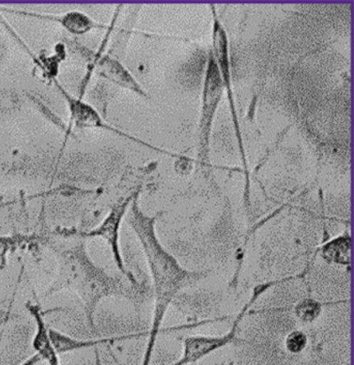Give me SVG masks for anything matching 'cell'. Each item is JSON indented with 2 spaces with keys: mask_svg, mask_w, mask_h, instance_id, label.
I'll use <instances>...</instances> for the list:
<instances>
[{
  "mask_svg": "<svg viewBox=\"0 0 354 365\" xmlns=\"http://www.w3.org/2000/svg\"><path fill=\"white\" fill-rule=\"evenodd\" d=\"M157 215L150 217L142 212L134 200L130 209L129 222L133 228L146 258L153 289V315L148 341L142 356V365H150L162 324L172 301L181 292L195 285L207 277L202 271L189 270L162 245L155 230Z\"/></svg>",
  "mask_w": 354,
  "mask_h": 365,
  "instance_id": "1",
  "label": "cell"
},
{
  "mask_svg": "<svg viewBox=\"0 0 354 365\" xmlns=\"http://www.w3.org/2000/svg\"><path fill=\"white\" fill-rule=\"evenodd\" d=\"M73 292L80 299L87 324L95 329V313L100 303L110 297L125 296L127 286L118 277L98 266L87 252L84 243L57 252V271L46 294Z\"/></svg>",
  "mask_w": 354,
  "mask_h": 365,
  "instance_id": "2",
  "label": "cell"
},
{
  "mask_svg": "<svg viewBox=\"0 0 354 365\" xmlns=\"http://www.w3.org/2000/svg\"><path fill=\"white\" fill-rule=\"evenodd\" d=\"M304 272L300 274L291 275V277H283V279H274V281L264 282V283L258 284L254 286L251 290V297H249L247 302L243 305L238 315L234 318L232 322L231 328L228 332L223 335H191V336L184 337L183 339V351L180 358L175 362L168 365H192L194 363L199 362L206 356H210L213 352L219 351L223 349L229 344L236 341V335L240 330L241 324L245 316L251 311L253 305L264 296L269 290L272 289L275 286L281 285V284L287 283L292 279L303 277Z\"/></svg>",
  "mask_w": 354,
  "mask_h": 365,
  "instance_id": "3",
  "label": "cell"
},
{
  "mask_svg": "<svg viewBox=\"0 0 354 365\" xmlns=\"http://www.w3.org/2000/svg\"><path fill=\"white\" fill-rule=\"evenodd\" d=\"M213 29H212V54L221 76L224 91L227 96L229 103L230 114H231L232 123H234V133H236V144H238L239 153L242 160L243 168L245 175V202H249V170L247 163L246 153H245L244 143H243L241 125L239 123L238 112H236V100H234V89H232L231 78V61H230V46L227 33L223 23L217 16V10L212 6Z\"/></svg>",
  "mask_w": 354,
  "mask_h": 365,
  "instance_id": "4",
  "label": "cell"
},
{
  "mask_svg": "<svg viewBox=\"0 0 354 365\" xmlns=\"http://www.w3.org/2000/svg\"><path fill=\"white\" fill-rule=\"evenodd\" d=\"M223 83L214 58L210 53L204 73L202 87V112L199 120V138H198V161L202 165L210 162V138L217 108L223 98Z\"/></svg>",
  "mask_w": 354,
  "mask_h": 365,
  "instance_id": "5",
  "label": "cell"
},
{
  "mask_svg": "<svg viewBox=\"0 0 354 365\" xmlns=\"http://www.w3.org/2000/svg\"><path fill=\"white\" fill-rule=\"evenodd\" d=\"M130 206V200L116 205L108 213V217L102 221L98 227L89 232H83L78 234L82 238H101L108 243L114 258L115 264L117 269L120 271L121 274L129 281L133 287L138 285L137 279L135 275L125 266L123 259V251L120 247V228L123 217L127 213Z\"/></svg>",
  "mask_w": 354,
  "mask_h": 365,
  "instance_id": "6",
  "label": "cell"
},
{
  "mask_svg": "<svg viewBox=\"0 0 354 365\" xmlns=\"http://www.w3.org/2000/svg\"><path fill=\"white\" fill-rule=\"evenodd\" d=\"M26 309L36 324V332L31 341L35 354L48 365H61L59 354L55 350L51 339L50 328L46 322V312L43 311L41 305L31 301L26 303Z\"/></svg>",
  "mask_w": 354,
  "mask_h": 365,
  "instance_id": "7",
  "label": "cell"
},
{
  "mask_svg": "<svg viewBox=\"0 0 354 365\" xmlns=\"http://www.w3.org/2000/svg\"><path fill=\"white\" fill-rule=\"evenodd\" d=\"M66 97H67L68 104H69L71 121L76 123V127L102 128V129L115 132V133L125 136V138H130V140H135V142L140 143V144L146 145L147 147H150V148L155 149V150L166 153L165 150H162V149L157 148V147L150 146V145L142 142V140H138V138H132V136L127 135V134L123 133V132L119 131V130L106 125L103 119L98 114L97 110L91 108V106H89L88 104L84 103V102L80 101V100H76L74 99V98L69 97L67 93H66Z\"/></svg>",
  "mask_w": 354,
  "mask_h": 365,
  "instance_id": "8",
  "label": "cell"
},
{
  "mask_svg": "<svg viewBox=\"0 0 354 365\" xmlns=\"http://www.w3.org/2000/svg\"><path fill=\"white\" fill-rule=\"evenodd\" d=\"M51 339H52L53 346L57 354H69V352L78 351V350L90 349V348H97L100 345H108L113 344L114 341H121V339H127L129 336L120 337H105V339H80L76 337L70 336L65 334L56 329H50Z\"/></svg>",
  "mask_w": 354,
  "mask_h": 365,
  "instance_id": "9",
  "label": "cell"
},
{
  "mask_svg": "<svg viewBox=\"0 0 354 365\" xmlns=\"http://www.w3.org/2000/svg\"><path fill=\"white\" fill-rule=\"evenodd\" d=\"M352 240L349 232H345L320 247V256L324 262L337 266L349 267L351 264Z\"/></svg>",
  "mask_w": 354,
  "mask_h": 365,
  "instance_id": "10",
  "label": "cell"
},
{
  "mask_svg": "<svg viewBox=\"0 0 354 365\" xmlns=\"http://www.w3.org/2000/svg\"><path fill=\"white\" fill-rule=\"evenodd\" d=\"M102 68H103L104 74L108 76V78H110L125 88L131 89L135 93L145 96V91H142V86L134 80L130 72L123 68L118 61L115 59H106L104 63H102Z\"/></svg>",
  "mask_w": 354,
  "mask_h": 365,
  "instance_id": "11",
  "label": "cell"
},
{
  "mask_svg": "<svg viewBox=\"0 0 354 365\" xmlns=\"http://www.w3.org/2000/svg\"><path fill=\"white\" fill-rule=\"evenodd\" d=\"M324 304L326 303L316 300V299H303L294 305L293 313L300 322H304V324H311L320 317Z\"/></svg>",
  "mask_w": 354,
  "mask_h": 365,
  "instance_id": "12",
  "label": "cell"
},
{
  "mask_svg": "<svg viewBox=\"0 0 354 365\" xmlns=\"http://www.w3.org/2000/svg\"><path fill=\"white\" fill-rule=\"evenodd\" d=\"M59 22L68 31L78 35H83V34L88 33L91 29L95 27V23L88 18L80 14H68L66 16H61Z\"/></svg>",
  "mask_w": 354,
  "mask_h": 365,
  "instance_id": "13",
  "label": "cell"
},
{
  "mask_svg": "<svg viewBox=\"0 0 354 365\" xmlns=\"http://www.w3.org/2000/svg\"><path fill=\"white\" fill-rule=\"evenodd\" d=\"M308 337L303 331H291L285 339V347L289 354H298L306 348Z\"/></svg>",
  "mask_w": 354,
  "mask_h": 365,
  "instance_id": "14",
  "label": "cell"
},
{
  "mask_svg": "<svg viewBox=\"0 0 354 365\" xmlns=\"http://www.w3.org/2000/svg\"><path fill=\"white\" fill-rule=\"evenodd\" d=\"M16 245L10 239L0 238V270L7 267L8 255L16 251Z\"/></svg>",
  "mask_w": 354,
  "mask_h": 365,
  "instance_id": "15",
  "label": "cell"
},
{
  "mask_svg": "<svg viewBox=\"0 0 354 365\" xmlns=\"http://www.w3.org/2000/svg\"><path fill=\"white\" fill-rule=\"evenodd\" d=\"M10 314H11V309L8 311V309H4L0 307V330L9 322Z\"/></svg>",
  "mask_w": 354,
  "mask_h": 365,
  "instance_id": "16",
  "label": "cell"
}]
</instances>
